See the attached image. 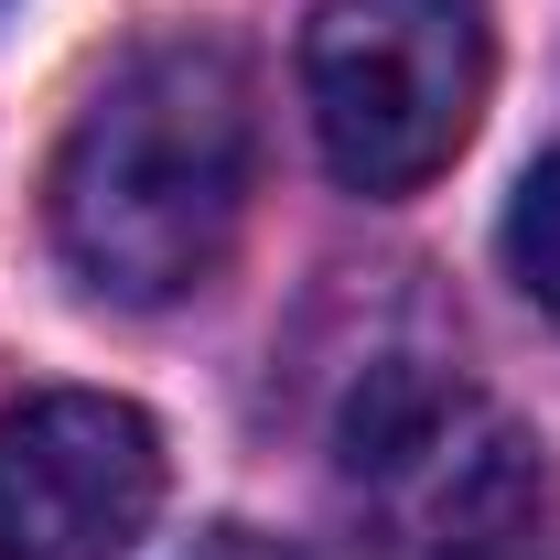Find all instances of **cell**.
<instances>
[{"label": "cell", "instance_id": "6da1fadb", "mask_svg": "<svg viewBox=\"0 0 560 560\" xmlns=\"http://www.w3.org/2000/svg\"><path fill=\"white\" fill-rule=\"evenodd\" d=\"M259 162V97L215 33L130 44L55 151V248L108 302H184L215 280Z\"/></svg>", "mask_w": 560, "mask_h": 560}, {"label": "cell", "instance_id": "7a4b0ae2", "mask_svg": "<svg viewBox=\"0 0 560 560\" xmlns=\"http://www.w3.org/2000/svg\"><path fill=\"white\" fill-rule=\"evenodd\" d=\"M335 506L355 560H517L550 475L506 399L453 366L388 355L335 420Z\"/></svg>", "mask_w": 560, "mask_h": 560}, {"label": "cell", "instance_id": "3957f363", "mask_svg": "<svg viewBox=\"0 0 560 560\" xmlns=\"http://www.w3.org/2000/svg\"><path fill=\"white\" fill-rule=\"evenodd\" d=\"M495 86L486 0H324L302 33V97L313 140L355 195H410L431 184Z\"/></svg>", "mask_w": 560, "mask_h": 560}, {"label": "cell", "instance_id": "277c9868", "mask_svg": "<svg viewBox=\"0 0 560 560\" xmlns=\"http://www.w3.org/2000/svg\"><path fill=\"white\" fill-rule=\"evenodd\" d=\"M162 517V431L108 388H44L0 420V560H130Z\"/></svg>", "mask_w": 560, "mask_h": 560}, {"label": "cell", "instance_id": "5b68a950", "mask_svg": "<svg viewBox=\"0 0 560 560\" xmlns=\"http://www.w3.org/2000/svg\"><path fill=\"white\" fill-rule=\"evenodd\" d=\"M506 270H517L528 302L560 313V151L517 184V206H506Z\"/></svg>", "mask_w": 560, "mask_h": 560}, {"label": "cell", "instance_id": "8992f818", "mask_svg": "<svg viewBox=\"0 0 560 560\" xmlns=\"http://www.w3.org/2000/svg\"><path fill=\"white\" fill-rule=\"evenodd\" d=\"M195 560H291L280 539H259V528H206L195 539Z\"/></svg>", "mask_w": 560, "mask_h": 560}]
</instances>
